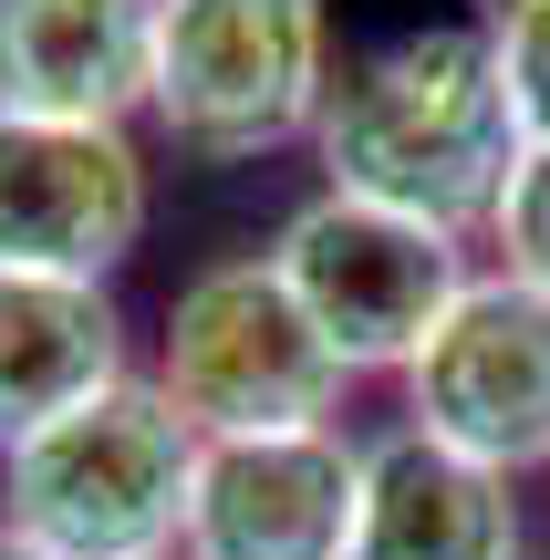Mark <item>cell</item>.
Segmentation results:
<instances>
[{"mask_svg":"<svg viewBox=\"0 0 550 560\" xmlns=\"http://www.w3.org/2000/svg\"><path fill=\"white\" fill-rule=\"evenodd\" d=\"M323 187L385 198L436 229H489V198L519 156L499 94V0H323Z\"/></svg>","mask_w":550,"mask_h":560,"instance_id":"cell-1","label":"cell"},{"mask_svg":"<svg viewBox=\"0 0 550 560\" xmlns=\"http://www.w3.org/2000/svg\"><path fill=\"white\" fill-rule=\"evenodd\" d=\"M145 240V156L125 125L0 115V270L104 280Z\"/></svg>","mask_w":550,"mask_h":560,"instance_id":"cell-8","label":"cell"},{"mask_svg":"<svg viewBox=\"0 0 550 560\" xmlns=\"http://www.w3.org/2000/svg\"><path fill=\"white\" fill-rule=\"evenodd\" d=\"M364 446L343 425L208 436L187 488V560H353Z\"/></svg>","mask_w":550,"mask_h":560,"instance_id":"cell-7","label":"cell"},{"mask_svg":"<svg viewBox=\"0 0 550 560\" xmlns=\"http://www.w3.org/2000/svg\"><path fill=\"white\" fill-rule=\"evenodd\" d=\"M104 384H125V312L104 301V280L0 270V457Z\"/></svg>","mask_w":550,"mask_h":560,"instance_id":"cell-11","label":"cell"},{"mask_svg":"<svg viewBox=\"0 0 550 560\" xmlns=\"http://www.w3.org/2000/svg\"><path fill=\"white\" fill-rule=\"evenodd\" d=\"M177 560H187V550H177Z\"/></svg>","mask_w":550,"mask_h":560,"instance_id":"cell-15","label":"cell"},{"mask_svg":"<svg viewBox=\"0 0 550 560\" xmlns=\"http://www.w3.org/2000/svg\"><path fill=\"white\" fill-rule=\"evenodd\" d=\"M353 560H519V499L499 467L436 446L426 425H395L364 446Z\"/></svg>","mask_w":550,"mask_h":560,"instance_id":"cell-10","label":"cell"},{"mask_svg":"<svg viewBox=\"0 0 550 560\" xmlns=\"http://www.w3.org/2000/svg\"><path fill=\"white\" fill-rule=\"evenodd\" d=\"M156 73V0H0V115L125 125Z\"/></svg>","mask_w":550,"mask_h":560,"instance_id":"cell-9","label":"cell"},{"mask_svg":"<svg viewBox=\"0 0 550 560\" xmlns=\"http://www.w3.org/2000/svg\"><path fill=\"white\" fill-rule=\"evenodd\" d=\"M156 384L198 436H281V425H332L353 363L312 332L291 280L260 260H219L166 301V353Z\"/></svg>","mask_w":550,"mask_h":560,"instance_id":"cell-4","label":"cell"},{"mask_svg":"<svg viewBox=\"0 0 550 560\" xmlns=\"http://www.w3.org/2000/svg\"><path fill=\"white\" fill-rule=\"evenodd\" d=\"M0 560H52V550H32V540H21L11 520H0Z\"/></svg>","mask_w":550,"mask_h":560,"instance_id":"cell-14","label":"cell"},{"mask_svg":"<svg viewBox=\"0 0 550 560\" xmlns=\"http://www.w3.org/2000/svg\"><path fill=\"white\" fill-rule=\"evenodd\" d=\"M270 270L291 280L312 332H323L353 374H406V363L426 353V332L447 322V301L468 291V240L436 229V219H406V208H385V198L323 187L312 208L281 219Z\"/></svg>","mask_w":550,"mask_h":560,"instance_id":"cell-5","label":"cell"},{"mask_svg":"<svg viewBox=\"0 0 550 560\" xmlns=\"http://www.w3.org/2000/svg\"><path fill=\"white\" fill-rule=\"evenodd\" d=\"M198 446L166 384L125 374L0 457V520L52 560H177Z\"/></svg>","mask_w":550,"mask_h":560,"instance_id":"cell-2","label":"cell"},{"mask_svg":"<svg viewBox=\"0 0 550 560\" xmlns=\"http://www.w3.org/2000/svg\"><path fill=\"white\" fill-rule=\"evenodd\" d=\"M499 94L519 145H550V0H499Z\"/></svg>","mask_w":550,"mask_h":560,"instance_id":"cell-13","label":"cell"},{"mask_svg":"<svg viewBox=\"0 0 550 560\" xmlns=\"http://www.w3.org/2000/svg\"><path fill=\"white\" fill-rule=\"evenodd\" d=\"M489 249L510 280H530V291H550V145H519L510 177H499L489 198Z\"/></svg>","mask_w":550,"mask_h":560,"instance_id":"cell-12","label":"cell"},{"mask_svg":"<svg viewBox=\"0 0 550 560\" xmlns=\"http://www.w3.org/2000/svg\"><path fill=\"white\" fill-rule=\"evenodd\" d=\"M323 73H332L323 0H156L145 115L177 156L239 166L312 136Z\"/></svg>","mask_w":550,"mask_h":560,"instance_id":"cell-3","label":"cell"},{"mask_svg":"<svg viewBox=\"0 0 550 560\" xmlns=\"http://www.w3.org/2000/svg\"><path fill=\"white\" fill-rule=\"evenodd\" d=\"M406 425L499 467H550V291L510 270H468L426 353L406 363Z\"/></svg>","mask_w":550,"mask_h":560,"instance_id":"cell-6","label":"cell"}]
</instances>
